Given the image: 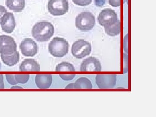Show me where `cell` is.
<instances>
[{"label": "cell", "instance_id": "cell-1", "mask_svg": "<svg viewBox=\"0 0 156 117\" xmlns=\"http://www.w3.org/2000/svg\"><path fill=\"white\" fill-rule=\"evenodd\" d=\"M55 29L53 24L47 21H40L35 23L32 29V34L38 41H49L53 35Z\"/></svg>", "mask_w": 156, "mask_h": 117}, {"label": "cell", "instance_id": "cell-2", "mask_svg": "<svg viewBox=\"0 0 156 117\" xmlns=\"http://www.w3.org/2000/svg\"><path fill=\"white\" fill-rule=\"evenodd\" d=\"M68 42L61 37L53 38L48 45V50L53 57L62 58L66 56L68 52Z\"/></svg>", "mask_w": 156, "mask_h": 117}, {"label": "cell", "instance_id": "cell-3", "mask_svg": "<svg viewBox=\"0 0 156 117\" xmlns=\"http://www.w3.org/2000/svg\"><path fill=\"white\" fill-rule=\"evenodd\" d=\"M95 25V17L91 12L88 11L81 12L76 17V27L82 31L92 30Z\"/></svg>", "mask_w": 156, "mask_h": 117}, {"label": "cell", "instance_id": "cell-4", "mask_svg": "<svg viewBox=\"0 0 156 117\" xmlns=\"http://www.w3.org/2000/svg\"><path fill=\"white\" fill-rule=\"evenodd\" d=\"M92 50L91 44L84 40H78L73 44L71 52L74 57L82 59L89 56Z\"/></svg>", "mask_w": 156, "mask_h": 117}, {"label": "cell", "instance_id": "cell-5", "mask_svg": "<svg viewBox=\"0 0 156 117\" xmlns=\"http://www.w3.org/2000/svg\"><path fill=\"white\" fill-rule=\"evenodd\" d=\"M69 8L67 0H49L48 4V12L54 16L64 15Z\"/></svg>", "mask_w": 156, "mask_h": 117}, {"label": "cell", "instance_id": "cell-6", "mask_svg": "<svg viewBox=\"0 0 156 117\" xmlns=\"http://www.w3.org/2000/svg\"><path fill=\"white\" fill-rule=\"evenodd\" d=\"M118 20V15L114 10L106 9L101 11L98 17V21L105 28L114 24Z\"/></svg>", "mask_w": 156, "mask_h": 117}, {"label": "cell", "instance_id": "cell-7", "mask_svg": "<svg viewBox=\"0 0 156 117\" xmlns=\"http://www.w3.org/2000/svg\"><path fill=\"white\" fill-rule=\"evenodd\" d=\"M116 74H98L95 77L96 85L100 89H110L116 84Z\"/></svg>", "mask_w": 156, "mask_h": 117}, {"label": "cell", "instance_id": "cell-8", "mask_svg": "<svg viewBox=\"0 0 156 117\" xmlns=\"http://www.w3.org/2000/svg\"><path fill=\"white\" fill-rule=\"evenodd\" d=\"M20 49L23 56L34 57L37 53L38 46L32 39L26 38L23 40L20 44Z\"/></svg>", "mask_w": 156, "mask_h": 117}, {"label": "cell", "instance_id": "cell-9", "mask_svg": "<svg viewBox=\"0 0 156 117\" xmlns=\"http://www.w3.org/2000/svg\"><path fill=\"white\" fill-rule=\"evenodd\" d=\"M17 44L12 37L7 35L0 36V53L10 54L17 51Z\"/></svg>", "mask_w": 156, "mask_h": 117}, {"label": "cell", "instance_id": "cell-10", "mask_svg": "<svg viewBox=\"0 0 156 117\" xmlns=\"http://www.w3.org/2000/svg\"><path fill=\"white\" fill-rule=\"evenodd\" d=\"M0 24L2 30L7 33H12L17 24L14 14L9 12L5 13L0 20Z\"/></svg>", "mask_w": 156, "mask_h": 117}, {"label": "cell", "instance_id": "cell-11", "mask_svg": "<svg viewBox=\"0 0 156 117\" xmlns=\"http://www.w3.org/2000/svg\"><path fill=\"white\" fill-rule=\"evenodd\" d=\"M101 64L95 57H90L82 62L80 71L82 72H100Z\"/></svg>", "mask_w": 156, "mask_h": 117}, {"label": "cell", "instance_id": "cell-12", "mask_svg": "<svg viewBox=\"0 0 156 117\" xmlns=\"http://www.w3.org/2000/svg\"><path fill=\"white\" fill-rule=\"evenodd\" d=\"M53 83V77L50 74H37L35 77V83L40 89H49Z\"/></svg>", "mask_w": 156, "mask_h": 117}, {"label": "cell", "instance_id": "cell-13", "mask_svg": "<svg viewBox=\"0 0 156 117\" xmlns=\"http://www.w3.org/2000/svg\"><path fill=\"white\" fill-rule=\"evenodd\" d=\"M20 71L21 72H39L40 66L38 62L34 59H26L20 63Z\"/></svg>", "mask_w": 156, "mask_h": 117}, {"label": "cell", "instance_id": "cell-14", "mask_svg": "<svg viewBox=\"0 0 156 117\" xmlns=\"http://www.w3.org/2000/svg\"><path fill=\"white\" fill-rule=\"evenodd\" d=\"M1 59L6 65L13 66L19 61L20 54L17 51L10 54H1Z\"/></svg>", "mask_w": 156, "mask_h": 117}, {"label": "cell", "instance_id": "cell-15", "mask_svg": "<svg viewBox=\"0 0 156 117\" xmlns=\"http://www.w3.org/2000/svg\"><path fill=\"white\" fill-rule=\"evenodd\" d=\"M6 5L14 12H21L25 7V0H6Z\"/></svg>", "mask_w": 156, "mask_h": 117}, {"label": "cell", "instance_id": "cell-16", "mask_svg": "<svg viewBox=\"0 0 156 117\" xmlns=\"http://www.w3.org/2000/svg\"><path fill=\"white\" fill-rule=\"evenodd\" d=\"M74 89H92V83L89 79L86 77H81L78 79L74 83Z\"/></svg>", "mask_w": 156, "mask_h": 117}, {"label": "cell", "instance_id": "cell-17", "mask_svg": "<svg viewBox=\"0 0 156 117\" xmlns=\"http://www.w3.org/2000/svg\"><path fill=\"white\" fill-rule=\"evenodd\" d=\"M105 32L109 36L114 37L118 35L121 31V23L118 20L112 25L105 27Z\"/></svg>", "mask_w": 156, "mask_h": 117}, {"label": "cell", "instance_id": "cell-18", "mask_svg": "<svg viewBox=\"0 0 156 117\" xmlns=\"http://www.w3.org/2000/svg\"><path fill=\"white\" fill-rule=\"evenodd\" d=\"M57 72H75L76 69L73 65L68 62H62L57 65L56 67Z\"/></svg>", "mask_w": 156, "mask_h": 117}, {"label": "cell", "instance_id": "cell-19", "mask_svg": "<svg viewBox=\"0 0 156 117\" xmlns=\"http://www.w3.org/2000/svg\"><path fill=\"white\" fill-rule=\"evenodd\" d=\"M30 76L28 74H15V78L19 83H26L29 80Z\"/></svg>", "mask_w": 156, "mask_h": 117}, {"label": "cell", "instance_id": "cell-20", "mask_svg": "<svg viewBox=\"0 0 156 117\" xmlns=\"http://www.w3.org/2000/svg\"><path fill=\"white\" fill-rule=\"evenodd\" d=\"M76 5L80 6H86L90 5L92 0H72Z\"/></svg>", "mask_w": 156, "mask_h": 117}, {"label": "cell", "instance_id": "cell-21", "mask_svg": "<svg viewBox=\"0 0 156 117\" xmlns=\"http://www.w3.org/2000/svg\"><path fill=\"white\" fill-rule=\"evenodd\" d=\"M6 79L8 83L11 85H15L18 83L15 78L14 74H6Z\"/></svg>", "mask_w": 156, "mask_h": 117}, {"label": "cell", "instance_id": "cell-22", "mask_svg": "<svg viewBox=\"0 0 156 117\" xmlns=\"http://www.w3.org/2000/svg\"><path fill=\"white\" fill-rule=\"evenodd\" d=\"M62 79L65 81L72 80L75 77V74H60L59 75Z\"/></svg>", "mask_w": 156, "mask_h": 117}, {"label": "cell", "instance_id": "cell-23", "mask_svg": "<svg viewBox=\"0 0 156 117\" xmlns=\"http://www.w3.org/2000/svg\"><path fill=\"white\" fill-rule=\"evenodd\" d=\"M108 3L112 7H119L121 5V0H108Z\"/></svg>", "mask_w": 156, "mask_h": 117}, {"label": "cell", "instance_id": "cell-24", "mask_svg": "<svg viewBox=\"0 0 156 117\" xmlns=\"http://www.w3.org/2000/svg\"><path fill=\"white\" fill-rule=\"evenodd\" d=\"M128 34L126 35L124 40V50L127 53H128Z\"/></svg>", "mask_w": 156, "mask_h": 117}, {"label": "cell", "instance_id": "cell-25", "mask_svg": "<svg viewBox=\"0 0 156 117\" xmlns=\"http://www.w3.org/2000/svg\"><path fill=\"white\" fill-rule=\"evenodd\" d=\"M95 3L97 7H102L105 5L106 0H95Z\"/></svg>", "mask_w": 156, "mask_h": 117}, {"label": "cell", "instance_id": "cell-26", "mask_svg": "<svg viewBox=\"0 0 156 117\" xmlns=\"http://www.w3.org/2000/svg\"><path fill=\"white\" fill-rule=\"evenodd\" d=\"M7 12L8 11H7L6 8L4 6L0 5V20L2 17L3 15Z\"/></svg>", "mask_w": 156, "mask_h": 117}, {"label": "cell", "instance_id": "cell-27", "mask_svg": "<svg viewBox=\"0 0 156 117\" xmlns=\"http://www.w3.org/2000/svg\"><path fill=\"white\" fill-rule=\"evenodd\" d=\"M5 85L4 82V76L3 75L0 74V89H4Z\"/></svg>", "mask_w": 156, "mask_h": 117}, {"label": "cell", "instance_id": "cell-28", "mask_svg": "<svg viewBox=\"0 0 156 117\" xmlns=\"http://www.w3.org/2000/svg\"><path fill=\"white\" fill-rule=\"evenodd\" d=\"M66 89H74V83H71L68 85L66 87H65Z\"/></svg>", "mask_w": 156, "mask_h": 117}, {"label": "cell", "instance_id": "cell-29", "mask_svg": "<svg viewBox=\"0 0 156 117\" xmlns=\"http://www.w3.org/2000/svg\"><path fill=\"white\" fill-rule=\"evenodd\" d=\"M11 89H23V88H22V87H19V86H14V87H11Z\"/></svg>", "mask_w": 156, "mask_h": 117}, {"label": "cell", "instance_id": "cell-30", "mask_svg": "<svg viewBox=\"0 0 156 117\" xmlns=\"http://www.w3.org/2000/svg\"><path fill=\"white\" fill-rule=\"evenodd\" d=\"M1 63H0V69H1Z\"/></svg>", "mask_w": 156, "mask_h": 117}]
</instances>
